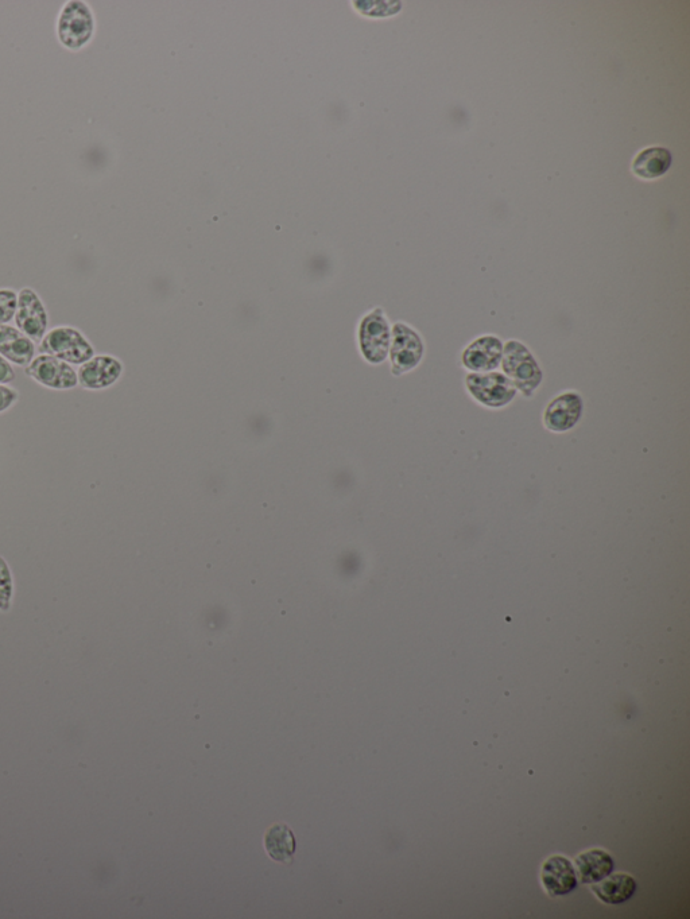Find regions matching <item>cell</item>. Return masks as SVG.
<instances>
[{
	"label": "cell",
	"mask_w": 690,
	"mask_h": 919,
	"mask_svg": "<svg viewBox=\"0 0 690 919\" xmlns=\"http://www.w3.org/2000/svg\"><path fill=\"white\" fill-rule=\"evenodd\" d=\"M502 367L515 389L525 398L533 397L544 379L537 359L518 340L507 341L503 347Z\"/></svg>",
	"instance_id": "cell-1"
},
{
	"label": "cell",
	"mask_w": 690,
	"mask_h": 919,
	"mask_svg": "<svg viewBox=\"0 0 690 919\" xmlns=\"http://www.w3.org/2000/svg\"><path fill=\"white\" fill-rule=\"evenodd\" d=\"M95 15L87 3L71 0L62 7L57 19V37L62 46L73 52L83 49L95 34Z\"/></svg>",
	"instance_id": "cell-2"
},
{
	"label": "cell",
	"mask_w": 690,
	"mask_h": 919,
	"mask_svg": "<svg viewBox=\"0 0 690 919\" xmlns=\"http://www.w3.org/2000/svg\"><path fill=\"white\" fill-rule=\"evenodd\" d=\"M41 352L71 366H81L95 356L91 341L79 329L72 327H57L46 333L41 340Z\"/></svg>",
	"instance_id": "cell-3"
},
{
	"label": "cell",
	"mask_w": 690,
	"mask_h": 919,
	"mask_svg": "<svg viewBox=\"0 0 690 919\" xmlns=\"http://www.w3.org/2000/svg\"><path fill=\"white\" fill-rule=\"evenodd\" d=\"M465 387L476 402L490 409L510 405L518 393L510 379L498 371L471 372L465 378Z\"/></svg>",
	"instance_id": "cell-4"
},
{
	"label": "cell",
	"mask_w": 690,
	"mask_h": 919,
	"mask_svg": "<svg viewBox=\"0 0 690 919\" xmlns=\"http://www.w3.org/2000/svg\"><path fill=\"white\" fill-rule=\"evenodd\" d=\"M425 344L421 336L409 325L397 323L391 337V368L395 376L413 371L422 362Z\"/></svg>",
	"instance_id": "cell-5"
},
{
	"label": "cell",
	"mask_w": 690,
	"mask_h": 919,
	"mask_svg": "<svg viewBox=\"0 0 690 919\" xmlns=\"http://www.w3.org/2000/svg\"><path fill=\"white\" fill-rule=\"evenodd\" d=\"M391 345V329L382 309L367 314L360 325V347L370 363L385 362Z\"/></svg>",
	"instance_id": "cell-6"
},
{
	"label": "cell",
	"mask_w": 690,
	"mask_h": 919,
	"mask_svg": "<svg viewBox=\"0 0 690 919\" xmlns=\"http://www.w3.org/2000/svg\"><path fill=\"white\" fill-rule=\"evenodd\" d=\"M25 368L26 375L46 389L72 390L79 386L77 372L73 370L71 364L62 362L53 356L45 354L37 356Z\"/></svg>",
	"instance_id": "cell-7"
},
{
	"label": "cell",
	"mask_w": 690,
	"mask_h": 919,
	"mask_svg": "<svg viewBox=\"0 0 690 919\" xmlns=\"http://www.w3.org/2000/svg\"><path fill=\"white\" fill-rule=\"evenodd\" d=\"M15 323L19 331L25 333L33 341L41 343L48 333V312H46L44 302L33 289L25 288L18 293Z\"/></svg>",
	"instance_id": "cell-8"
},
{
	"label": "cell",
	"mask_w": 690,
	"mask_h": 919,
	"mask_svg": "<svg viewBox=\"0 0 690 919\" xmlns=\"http://www.w3.org/2000/svg\"><path fill=\"white\" fill-rule=\"evenodd\" d=\"M123 374V364L110 355L93 356L77 371L79 385L85 390L99 391L114 386Z\"/></svg>",
	"instance_id": "cell-9"
},
{
	"label": "cell",
	"mask_w": 690,
	"mask_h": 919,
	"mask_svg": "<svg viewBox=\"0 0 690 919\" xmlns=\"http://www.w3.org/2000/svg\"><path fill=\"white\" fill-rule=\"evenodd\" d=\"M583 411V398L576 391H567V393L558 395L546 407L544 414L546 429L556 433L568 432L575 428L577 422L583 417Z\"/></svg>",
	"instance_id": "cell-10"
},
{
	"label": "cell",
	"mask_w": 690,
	"mask_h": 919,
	"mask_svg": "<svg viewBox=\"0 0 690 919\" xmlns=\"http://www.w3.org/2000/svg\"><path fill=\"white\" fill-rule=\"evenodd\" d=\"M502 340L495 335L480 336L465 348L461 362L471 372H491L502 364Z\"/></svg>",
	"instance_id": "cell-11"
},
{
	"label": "cell",
	"mask_w": 690,
	"mask_h": 919,
	"mask_svg": "<svg viewBox=\"0 0 690 919\" xmlns=\"http://www.w3.org/2000/svg\"><path fill=\"white\" fill-rule=\"evenodd\" d=\"M541 882L550 897H561L576 890L579 878L571 860L553 855L542 864Z\"/></svg>",
	"instance_id": "cell-12"
},
{
	"label": "cell",
	"mask_w": 690,
	"mask_h": 919,
	"mask_svg": "<svg viewBox=\"0 0 690 919\" xmlns=\"http://www.w3.org/2000/svg\"><path fill=\"white\" fill-rule=\"evenodd\" d=\"M0 355L15 366L27 367L36 355V344L18 328L0 325Z\"/></svg>",
	"instance_id": "cell-13"
},
{
	"label": "cell",
	"mask_w": 690,
	"mask_h": 919,
	"mask_svg": "<svg viewBox=\"0 0 690 919\" xmlns=\"http://www.w3.org/2000/svg\"><path fill=\"white\" fill-rule=\"evenodd\" d=\"M577 878L585 884L598 883L615 870V860L604 849H589L575 860Z\"/></svg>",
	"instance_id": "cell-14"
},
{
	"label": "cell",
	"mask_w": 690,
	"mask_h": 919,
	"mask_svg": "<svg viewBox=\"0 0 690 919\" xmlns=\"http://www.w3.org/2000/svg\"><path fill=\"white\" fill-rule=\"evenodd\" d=\"M637 889V880L624 872L610 874L600 882L592 884L593 894L607 905H620L630 901Z\"/></svg>",
	"instance_id": "cell-15"
},
{
	"label": "cell",
	"mask_w": 690,
	"mask_h": 919,
	"mask_svg": "<svg viewBox=\"0 0 690 919\" xmlns=\"http://www.w3.org/2000/svg\"><path fill=\"white\" fill-rule=\"evenodd\" d=\"M672 162V153L665 147H649L635 157L633 172L643 180H655L669 172Z\"/></svg>",
	"instance_id": "cell-16"
},
{
	"label": "cell",
	"mask_w": 690,
	"mask_h": 919,
	"mask_svg": "<svg viewBox=\"0 0 690 919\" xmlns=\"http://www.w3.org/2000/svg\"><path fill=\"white\" fill-rule=\"evenodd\" d=\"M265 847L270 858L275 862L286 863L296 853V840L293 832L286 825H273L265 836Z\"/></svg>",
	"instance_id": "cell-17"
},
{
	"label": "cell",
	"mask_w": 690,
	"mask_h": 919,
	"mask_svg": "<svg viewBox=\"0 0 690 919\" xmlns=\"http://www.w3.org/2000/svg\"><path fill=\"white\" fill-rule=\"evenodd\" d=\"M14 596V580L10 566L5 558L0 557V612L10 610Z\"/></svg>",
	"instance_id": "cell-18"
},
{
	"label": "cell",
	"mask_w": 690,
	"mask_h": 919,
	"mask_svg": "<svg viewBox=\"0 0 690 919\" xmlns=\"http://www.w3.org/2000/svg\"><path fill=\"white\" fill-rule=\"evenodd\" d=\"M18 309V293L13 289H0V325H7L15 319Z\"/></svg>",
	"instance_id": "cell-19"
},
{
	"label": "cell",
	"mask_w": 690,
	"mask_h": 919,
	"mask_svg": "<svg viewBox=\"0 0 690 919\" xmlns=\"http://www.w3.org/2000/svg\"><path fill=\"white\" fill-rule=\"evenodd\" d=\"M19 399L18 391L7 385H0V414L11 409Z\"/></svg>",
	"instance_id": "cell-20"
},
{
	"label": "cell",
	"mask_w": 690,
	"mask_h": 919,
	"mask_svg": "<svg viewBox=\"0 0 690 919\" xmlns=\"http://www.w3.org/2000/svg\"><path fill=\"white\" fill-rule=\"evenodd\" d=\"M15 378H17V374H15L13 366H11L9 360L0 355V385H9Z\"/></svg>",
	"instance_id": "cell-21"
}]
</instances>
